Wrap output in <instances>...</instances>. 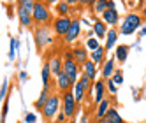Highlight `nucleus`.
Listing matches in <instances>:
<instances>
[{
    "label": "nucleus",
    "mask_w": 146,
    "mask_h": 123,
    "mask_svg": "<svg viewBox=\"0 0 146 123\" xmlns=\"http://www.w3.org/2000/svg\"><path fill=\"white\" fill-rule=\"evenodd\" d=\"M92 81L86 77V76H79V79L76 81L74 85H72V88H74V91H72V95H74V100H76V104H81L83 99H85V93L92 88Z\"/></svg>",
    "instance_id": "3"
},
{
    "label": "nucleus",
    "mask_w": 146,
    "mask_h": 123,
    "mask_svg": "<svg viewBox=\"0 0 146 123\" xmlns=\"http://www.w3.org/2000/svg\"><path fill=\"white\" fill-rule=\"evenodd\" d=\"M18 19H19V23H21V26H32V23H34L32 13L27 11L25 7H19V5H18Z\"/></svg>",
    "instance_id": "12"
},
{
    "label": "nucleus",
    "mask_w": 146,
    "mask_h": 123,
    "mask_svg": "<svg viewBox=\"0 0 146 123\" xmlns=\"http://www.w3.org/2000/svg\"><path fill=\"white\" fill-rule=\"evenodd\" d=\"M114 72V60H104V63H102V77H106L109 79Z\"/></svg>",
    "instance_id": "20"
},
{
    "label": "nucleus",
    "mask_w": 146,
    "mask_h": 123,
    "mask_svg": "<svg viewBox=\"0 0 146 123\" xmlns=\"http://www.w3.org/2000/svg\"><path fill=\"white\" fill-rule=\"evenodd\" d=\"M62 2H65L69 5H74V4H78V0H62Z\"/></svg>",
    "instance_id": "40"
},
{
    "label": "nucleus",
    "mask_w": 146,
    "mask_h": 123,
    "mask_svg": "<svg viewBox=\"0 0 146 123\" xmlns=\"http://www.w3.org/2000/svg\"><path fill=\"white\" fill-rule=\"evenodd\" d=\"M76 100H74V95H72V91H64V99H62V112L65 114V118H72L76 112Z\"/></svg>",
    "instance_id": "6"
},
{
    "label": "nucleus",
    "mask_w": 146,
    "mask_h": 123,
    "mask_svg": "<svg viewBox=\"0 0 146 123\" xmlns=\"http://www.w3.org/2000/svg\"><path fill=\"white\" fill-rule=\"evenodd\" d=\"M49 18H51V14H49L48 5L44 2H35L34 9H32V19H34V21L37 25H44V23L49 21Z\"/></svg>",
    "instance_id": "4"
},
{
    "label": "nucleus",
    "mask_w": 146,
    "mask_h": 123,
    "mask_svg": "<svg viewBox=\"0 0 146 123\" xmlns=\"http://www.w3.org/2000/svg\"><path fill=\"white\" fill-rule=\"evenodd\" d=\"M92 32H95L97 39H106V34H108L106 23H104L102 19H95V23H93V28H92Z\"/></svg>",
    "instance_id": "15"
},
{
    "label": "nucleus",
    "mask_w": 146,
    "mask_h": 123,
    "mask_svg": "<svg viewBox=\"0 0 146 123\" xmlns=\"http://www.w3.org/2000/svg\"><path fill=\"white\" fill-rule=\"evenodd\" d=\"M93 91H95V104H99L100 100H104V93H106V83L102 79H99L93 85Z\"/></svg>",
    "instance_id": "16"
},
{
    "label": "nucleus",
    "mask_w": 146,
    "mask_h": 123,
    "mask_svg": "<svg viewBox=\"0 0 146 123\" xmlns=\"http://www.w3.org/2000/svg\"><path fill=\"white\" fill-rule=\"evenodd\" d=\"M65 114H64V112H62V111H58V114H56V123H65Z\"/></svg>",
    "instance_id": "36"
},
{
    "label": "nucleus",
    "mask_w": 146,
    "mask_h": 123,
    "mask_svg": "<svg viewBox=\"0 0 146 123\" xmlns=\"http://www.w3.org/2000/svg\"><path fill=\"white\" fill-rule=\"evenodd\" d=\"M34 0H18V5L19 7H25L27 9V11H30V13H32V9H34Z\"/></svg>",
    "instance_id": "32"
},
{
    "label": "nucleus",
    "mask_w": 146,
    "mask_h": 123,
    "mask_svg": "<svg viewBox=\"0 0 146 123\" xmlns=\"http://www.w3.org/2000/svg\"><path fill=\"white\" fill-rule=\"evenodd\" d=\"M70 23H72V19H70L69 16H65V18H56V19H55V25H53L55 34L60 35V37H65V34L69 32Z\"/></svg>",
    "instance_id": "7"
},
{
    "label": "nucleus",
    "mask_w": 146,
    "mask_h": 123,
    "mask_svg": "<svg viewBox=\"0 0 146 123\" xmlns=\"http://www.w3.org/2000/svg\"><path fill=\"white\" fill-rule=\"evenodd\" d=\"M139 35H141V37H146V25L143 26V30H139Z\"/></svg>",
    "instance_id": "41"
},
{
    "label": "nucleus",
    "mask_w": 146,
    "mask_h": 123,
    "mask_svg": "<svg viewBox=\"0 0 146 123\" xmlns=\"http://www.w3.org/2000/svg\"><path fill=\"white\" fill-rule=\"evenodd\" d=\"M88 2H90V0H78V4H83V5L88 4Z\"/></svg>",
    "instance_id": "44"
},
{
    "label": "nucleus",
    "mask_w": 146,
    "mask_h": 123,
    "mask_svg": "<svg viewBox=\"0 0 146 123\" xmlns=\"http://www.w3.org/2000/svg\"><path fill=\"white\" fill-rule=\"evenodd\" d=\"M83 76H86L90 81L97 79V65L93 63L92 60H86L85 63H83Z\"/></svg>",
    "instance_id": "13"
},
{
    "label": "nucleus",
    "mask_w": 146,
    "mask_h": 123,
    "mask_svg": "<svg viewBox=\"0 0 146 123\" xmlns=\"http://www.w3.org/2000/svg\"><path fill=\"white\" fill-rule=\"evenodd\" d=\"M25 79H28V74L25 70H21V72H19V81H25Z\"/></svg>",
    "instance_id": "37"
},
{
    "label": "nucleus",
    "mask_w": 146,
    "mask_h": 123,
    "mask_svg": "<svg viewBox=\"0 0 146 123\" xmlns=\"http://www.w3.org/2000/svg\"><path fill=\"white\" fill-rule=\"evenodd\" d=\"M141 18H143V21H146V7L143 9V16H141Z\"/></svg>",
    "instance_id": "43"
},
{
    "label": "nucleus",
    "mask_w": 146,
    "mask_h": 123,
    "mask_svg": "<svg viewBox=\"0 0 146 123\" xmlns=\"http://www.w3.org/2000/svg\"><path fill=\"white\" fill-rule=\"evenodd\" d=\"M104 58H106V49H104V46H99L95 51H92V55H90V60L95 65H102Z\"/></svg>",
    "instance_id": "14"
},
{
    "label": "nucleus",
    "mask_w": 146,
    "mask_h": 123,
    "mask_svg": "<svg viewBox=\"0 0 146 123\" xmlns=\"http://www.w3.org/2000/svg\"><path fill=\"white\" fill-rule=\"evenodd\" d=\"M129 51H130V46H127V44H120V46L116 48L114 58H116L118 62H125V60H127V56H129Z\"/></svg>",
    "instance_id": "21"
},
{
    "label": "nucleus",
    "mask_w": 146,
    "mask_h": 123,
    "mask_svg": "<svg viewBox=\"0 0 146 123\" xmlns=\"http://www.w3.org/2000/svg\"><path fill=\"white\" fill-rule=\"evenodd\" d=\"M99 46H100V42H99V39H97V37H90V39L86 40V48H88L90 51H95Z\"/></svg>",
    "instance_id": "29"
},
{
    "label": "nucleus",
    "mask_w": 146,
    "mask_h": 123,
    "mask_svg": "<svg viewBox=\"0 0 146 123\" xmlns=\"http://www.w3.org/2000/svg\"><path fill=\"white\" fill-rule=\"evenodd\" d=\"M60 104L62 100L58 95H49V99L46 100V104L42 107V114L46 120H53L56 114H58V109H60Z\"/></svg>",
    "instance_id": "5"
},
{
    "label": "nucleus",
    "mask_w": 146,
    "mask_h": 123,
    "mask_svg": "<svg viewBox=\"0 0 146 123\" xmlns=\"http://www.w3.org/2000/svg\"><path fill=\"white\" fill-rule=\"evenodd\" d=\"M34 2H40V0H34Z\"/></svg>",
    "instance_id": "45"
},
{
    "label": "nucleus",
    "mask_w": 146,
    "mask_h": 123,
    "mask_svg": "<svg viewBox=\"0 0 146 123\" xmlns=\"http://www.w3.org/2000/svg\"><path fill=\"white\" fill-rule=\"evenodd\" d=\"M49 99V91H48V88H42V91H40V95H39V99L35 100V109H40L42 111V107H44V104H46V100Z\"/></svg>",
    "instance_id": "24"
},
{
    "label": "nucleus",
    "mask_w": 146,
    "mask_h": 123,
    "mask_svg": "<svg viewBox=\"0 0 146 123\" xmlns=\"http://www.w3.org/2000/svg\"><path fill=\"white\" fill-rule=\"evenodd\" d=\"M106 90L109 91L111 95H116V93H118V86L114 85V83H113L111 79H108V83H106Z\"/></svg>",
    "instance_id": "33"
},
{
    "label": "nucleus",
    "mask_w": 146,
    "mask_h": 123,
    "mask_svg": "<svg viewBox=\"0 0 146 123\" xmlns=\"http://www.w3.org/2000/svg\"><path fill=\"white\" fill-rule=\"evenodd\" d=\"M48 67H49V72L53 77H58L62 72H64V69H62V60L58 56H53L48 60Z\"/></svg>",
    "instance_id": "11"
},
{
    "label": "nucleus",
    "mask_w": 146,
    "mask_h": 123,
    "mask_svg": "<svg viewBox=\"0 0 146 123\" xmlns=\"http://www.w3.org/2000/svg\"><path fill=\"white\" fill-rule=\"evenodd\" d=\"M109 79L113 81L114 85H121V83H123V74H121V70H114L113 76H111Z\"/></svg>",
    "instance_id": "30"
},
{
    "label": "nucleus",
    "mask_w": 146,
    "mask_h": 123,
    "mask_svg": "<svg viewBox=\"0 0 146 123\" xmlns=\"http://www.w3.org/2000/svg\"><path fill=\"white\" fill-rule=\"evenodd\" d=\"M58 2H60V0H44V4H46V5H56Z\"/></svg>",
    "instance_id": "38"
},
{
    "label": "nucleus",
    "mask_w": 146,
    "mask_h": 123,
    "mask_svg": "<svg viewBox=\"0 0 146 123\" xmlns=\"http://www.w3.org/2000/svg\"><path fill=\"white\" fill-rule=\"evenodd\" d=\"M116 40H118V32L116 30H108V34H106V46H104V49H111V48H114L116 46Z\"/></svg>",
    "instance_id": "19"
},
{
    "label": "nucleus",
    "mask_w": 146,
    "mask_h": 123,
    "mask_svg": "<svg viewBox=\"0 0 146 123\" xmlns=\"http://www.w3.org/2000/svg\"><path fill=\"white\" fill-rule=\"evenodd\" d=\"M19 48L18 40L16 39H11V46H9V62H13L16 58V49Z\"/></svg>",
    "instance_id": "27"
},
{
    "label": "nucleus",
    "mask_w": 146,
    "mask_h": 123,
    "mask_svg": "<svg viewBox=\"0 0 146 123\" xmlns=\"http://www.w3.org/2000/svg\"><path fill=\"white\" fill-rule=\"evenodd\" d=\"M108 2H109V0H97V2H95V13L102 14L108 9Z\"/></svg>",
    "instance_id": "28"
},
{
    "label": "nucleus",
    "mask_w": 146,
    "mask_h": 123,
    "mask_svg": "<svg viewBox=\"0 0 146 123\" xmlns=\"http://www.w3.org/2000/svg\"><path fill=\"white\" fill-rule=\"evenodd\" d=\"M79 123H88V116H86V114H83V116L79 118Z\"/></svg>",
    "instance_id": "39"
},
{
    "label": "nucleus",
    "mask_w": 146,
    "mask_h": 123,
    "mask_svg": "<svg viewBox=\"0 0 146 123\" xmlns=\"http://www.w3.org/2000/svg\"><path fill=\"white\" fill-rule=\"evenodd\" d=\"M70 123H76V121H70Z\"/></svg>",
    "instance_id": "46"
},
{
    "label": "nucleus",
    "mask_w": 146,
    "mask_h": 123,
    "mask_svg": "<svg viewBox=\"0 0 146 123\" xmlns=\"http://www.w3.org/2000/svg\"><path fill=\"white\" fill-rule=\"evenodd\" d=\"M62 69H64V72L67 74L70 85H74L76 81L79 79V76H81L79 65L74 62V58H72V51H67V53H65V60L62 62Z\"/></svg>",
    "instance_id": "1"
},
{
    "label": "nucleus",
    "mask_w": 146,
    "mask_h": 123,
    "mask_svg": "<svg viewBox=\"0 0 146 123\" xmlns=\"http://www.w3.org/2000/svg\"><path fill=\"white\" fill-rule=\"evenodd\" d=\"M106 118H108L111 123H125V121H123V118H121V114H120V112L114 109V107H109V109H108Z\"/></svg>",
    "instance_id": "23"
},
{
    "label": "nucleus",
    "mask_w": 146,
    "mask_h": 123,
    "mask_svg": "<svg viewBox=\"0 0 146 123\" xmlns=\"http://www.w3.org/2000/svg\"><path fill=\"white\" fill-rule=\"evenodd\" d=\"M141 25H143V18L135 13H130V14L125 16V19L121 21L120 34L121 35H132V34H135L137 28H141Z\"/></svg>",
    "instance_id": "2"
},
{
    "label": "nucleus",
    "mask_w": 146,
    "mask_h": 123,
    "mask_svg": "<svg viewBox=\"0 0 146 123\" xmlns=\"http://www.w3.org/2000/svg\"><path fill=\"white\" fill-rule=\"evenodd\" d=\"M97 123H111L108 118H102V120H97Z\"/></svg>",
    "instance_id": "42"
},
{
    "label": "nucleus",
    "mask_w": 146,
    "mask_h": 123,
    "mask_svg": "<svg viewBox=\"0 0 146 123\" xmlns=\"http://www.w3.org/2000/svg\"><path fill=\"white\" fill-rule=\"evenodd\" d=\"M35 42L39 46V49L48 46V44H51V32H49L48 28H44V26L37 28V32H35Z\"/></svg>",
    "instance_id": "8"
},
{
    "label": "nucleus",
    "mask_w": 146,
    "mask_h": 123,
    "mask_svg": "<svg viewBox=\"0 0 146 123\" xmlns=\"http://www.w3.org/2000/svg\"><path fill=\"white\" fill-rule=\"evenodd\" d=\"M40 77H42V88L49 90V79H51V72H49V67L48 63L42 65V70H40Z\"/></svg>",
    "instance_id": "25"
},
{
    "label": "nucleus",
    "mask_w": 146,
    "mask_h": 123,
    "mask_svg": "<svg viewBox=\"0 0 146 123\" xmlns=\"http://www.w3.org/2000/svg\"><path fill=\"white\" fill-rule=\"evenodd\" d=\"M56 85H58V88H60L62 91H69V90H70V86H72L65 72H62V74L56 77Z\"/></svg>",
    "instance_id": "22"
},
{
    "label": "nucleus",
    "mask_w": 146,
    "mask_h": 123,
    "mask_svg": "<svg viewBox=\"0 0 146 123\" xmlns=\"http://www.w3.org/2000/svg\"><path fill=\"white\" fill-rule=\"evenodd\" d=\"M7 111H9V100H4V109H2V121L7 116Z\"/></svg>",
    "instance_id": "35"
},
{
    "label": "nucleus",
    "mask_w": 146,
    "mask_h": 123,
    "mask_svg": "<svg viewBox=\"0 0 146 123\" xmlns=\"http://www.w3.org/2000/svg\"><path fill=\"white\" fill-rule=\"evenodd\" d=\"M79 32H81V21L79 19H72V23H70V26H69V32L65 34V42L69 44V42H74V40L78 39V35H79Z\"/></svg>",
    "instance_id": "9"
},
{
    "label": "nucleus",
    "mask_w": 146,
    "mask_h": 123,
    "mask_svg": "<svg viewBox=\"0 0 146 123\" xmlns=\"http://www.w3.org/2000/svg\"><path fill=\"white\" fill-rule=\"evenodd\" d=\"M7 90H9V79H4L2 86H0V102L5 100V95H7Z\"/></svg>",
    "instance_id": "31"
},
{
    "label": "nucleus",
    "mask_w": 146,
    "mask_h": 123,
    "mask_svg": "<svg viewBox=\"0 0 146 123\" xmlns=\"http://www.w3.org/2000/svg\"><path fill=\"white\" fill-rule=\"evenodd\" d=\"M102 21L106 23V25L114 26V25L120 21V14H118V11H116V9H106V11L102 13Z\"/></svg>",
    "instance_id": "10"
},
{
    "label": "nucleus",
    "mask_w": 146,
    "mask_h": 123,
    "mask_svg": "<svg viewBox=\"0 0 146 123\" xmlns=\"http://www.w3.org/2000/svg\"><path fill=\"white\" fill-rule=\"evenodd\" d=\"M72 58H74V62L78 65H83L85 62L88 60V53L85 48H76L74 51H72Z\"/></svg>",
    "instance_id": "17"
},
{
    "label": "nucleus",
    "mask_w": 146,
    "mask_h": 123,
    "mask_svg": "<svg viewBox=\"0 0 146 123\" xmlns=\"http://www.w3.org/2000/svg\"><path fill=\"white\" fill-rule=\"evenodd\" d=\"M56 13H58L60 18L69 16V13H70V5L65 4V2H58V4H56Z\"/></svg>",
    "instance_id": "26"
},
{
    "label": "nucleus",
    "mask_w": 146,
    "mask_h": 123,
    "mask_svg": "<svg viewBox=\"0 0 146 123\" xmlns=\"http://www.w3.org/2000/svg\"><path fill=\"white\" fill-rule=\"evenodd\" d=\"M23 121H25V123H35V121H37V116L34 114V112H27Z\"/></svg>",
    "instance_id": "34"
},
{
    "label": "nucleus",
    "mask_w": 146,
    "mask_h": 123,
    "mask_svg": "<svg viewBox=\"0 0 146 123\" xmlns=\"http://www.w3.org/2000/svg\"><path fill=\"white\" fill-rule=\"evenodd\" d=\"M111 106H109V100H100L99 104H97V111H95V118L97 120H102V118H106V114H108V109H109Z\"/></svg>",
    "instance_id": "18"
}]
</instances>
